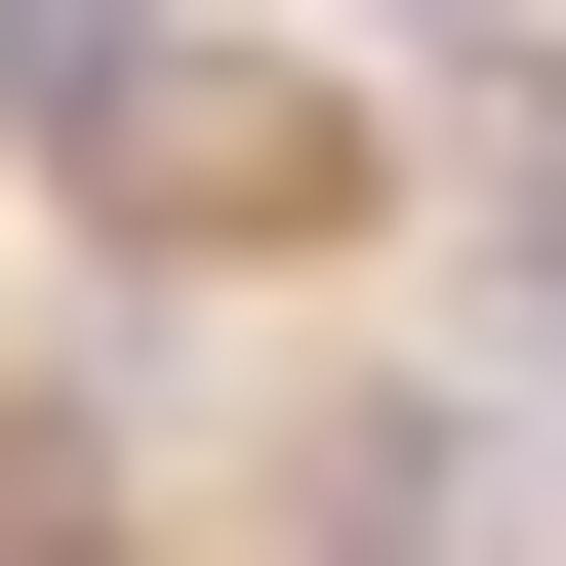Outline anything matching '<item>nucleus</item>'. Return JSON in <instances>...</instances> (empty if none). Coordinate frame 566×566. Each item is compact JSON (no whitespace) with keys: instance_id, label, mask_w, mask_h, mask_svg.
<instances>
[{"instance_id":"f257e3e1","label":"nucleus","mask_w":566,"mask_h":566,"mask_svg":"<svg viewBox=\"0 0 566 566\" xmlns=\"http://www.w3.org/2000/svg\"><path fill=\"white\" fill-rule=\"evenodd\" d=\"M163 122H202V0H0V163L41 202H163Z\"/></svg>"}]
</instances>
